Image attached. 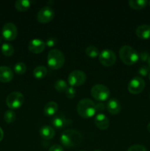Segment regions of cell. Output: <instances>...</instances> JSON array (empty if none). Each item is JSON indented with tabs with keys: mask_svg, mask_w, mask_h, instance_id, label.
Wrapping results in <instances>:
<instances>
[{
	"mask_svg": "<svg viewBox=\"0 0 150 151\" xmlns=\"http://www.w3.org/2000/svg\"><path fill=\"white\" fill-rule=\"evenodd\" d=\"M82 142V136L76 130L69 129L63 132L60 137V142L66 147L78 146Z\"/></svg>",
	"mask_w": 150,
	"mask_h": 151,
	"instance_id": "cell-1",
	"label": "cell"
},
{
	"mask_svg": "<svg viewBox=\"0 0 150 151\" xmlns=\"http://www.w3.org/2000/svg\"><path fill=\"white\" fill-rule=\"evenodd\" d=\"M76 109L79 116L85 119L91 118L96 112V104L94 102L88 98H84L81 100L78 103Z\"/></svg>",
	"mask_w": 150,
	"mask_h": 151,
	"instance_id": "cell-2",
	"label": "cell"
},
{
	"mask_svg": "<svg viewBox=\"0 0 150 151\" xmlns=\"http://www.w3.org/2000/svg\"><path fill=\"white\" fill-rule=\"evenodd\" d=\"M119 57L124 64L131 66L135 64L139 60L138 52L129 45H124L119 50Z\"/></svg>",
	"mask_w": 150,
	"mask_h": 151,
	"instance_id": "cell-3",
	"label": "cell"
},
{
	"mask_svg": "<svg viewBox=\"0 0 150 151\" xmlns=\"http://www.w3.org/2000/svg\"><path fill=\"white\" fill-rule=\"evenodd\" d=\"M65 62V56L57 49L50 50L47 55V64L51 69H58L63 66Z\"/></svg>",
	"mask_w": 150,
	"mask_h": 151,
	"instance_id": "cell-4",
	"label": "cell"
},
{
	"mask_svg": "<svg viewBox=\"0 0 150 151\" xmlns=\"http://www.w3.org/2000/svg\"><path fill=\"white\" fill-rule=\"evenodd\" d=\"M91 96L98 101L103 102L108 100L110 96V91L107 86L101 84H96L91 88Z\"/></svg>",
	"mask_w": 150,
	"mask_h": 151,
	"instance_id": "cell-5",
	"label": "cell"
},
{
	"mask_svg": "<svg viewBox=\"0 0 150 151\" xmlns=\"http://www.w3.org/2000/svg\"><path fill=\"white\" fill-rule=\"evenodd\" d=\"M24 102V96L19 91H13L8 94L6 99V104L10 109H19Z\"/></svg>",
	"mask_w": 150,
	"mask_h": 151,
	"instance_id": "cell-6",
	"label": "cell"
},
{
	"mask_svg": "<svg viewBox=\"0 0 150 151\" xmlns=\"http://www.w3.org/2000/svg\"><path fill=\"white\" fill-rule=\"evenodd\" d=\"M86 81V75L82 70H74L68 77V83L71 86H79L85 83Z\"/></svg>",
	"mask_w": 150,
	"mask_h": 151,
	"instance_id": "cell-7",
	"label": "cell"
},
{
	"mask_svg": "<svg viewBox=\"0 0 150 151\" xmlns=\"http://www.w3.org/2000/svg\"><path fill=\"white\" fill-rule=\"evenodd\" d=\"M145 88V81L141 77H134L128 84V91L132 94H140Z\"/></svg>",
	"mask_w": 150,
	"mask_h": 151,
	"instance_id": "cell-8",
	"label": "cell"
},
{
	"mask_svg": "<svg viewBox=\"0 0 150 151\" xmlns=\"http://www.w3.org/2000/svg\"><path fill=\"white\" fill-rule=\"evenodd\" d=\"M100 63L104 66H111L114 65L116 61V55L114 52L111 50H104L100 52L99 55Z\"/></svg>",
	"mask_w": 150,
	"mask_h": 151,
	"instance_id": "cell-9",
	"label": "cell"
},
{
	"mask_svg": "<svg viewBox=\"0 0 150 151\" xmlns=\"http://www.w3.org/2000/svg\"><path fill=\"white\" fill-rule=\"evenodd\" d=\"M1 35H2L4 39L6 41H13L17 37V27L12 22H7L3 26L2 29H1Z\"/></svg>",
	"mask_w": 150,
	"mask_h": 151,
	"instance_id": "cell-10",
	"label": "cell"
},
{
	"mask_svg": "<svg viewBox=\"0 0 150 151\" xmlns=\"http://www.w3.org/2000/svg\"><path fill=\"white\" fill-rule=\"evenodd\" d=\"M54 17V11L49 5L44 6L38 11L37 19L40 23L45 24L51 22Z\"/></svg>",
	"mask_w": 150,
	"mask_h": 151,
	"instance_id": "cell-11",
	"label": "cell"
},
{
	"mask_svg": "<svg viewBox=\"0 0 150 151\" xmlns=\"http://www.w3.org/2000/svg\"><path fill=\"white\" fill-rule=\"evenodd\" d=\"M46 47V43L39 38H34L31 40L28 44V49L31 52L34 54H39L44 50Z\"/></svg>",
	"mask_w": 150,
	"mask_h": 151,
	"instance_id": "cell-12",
	"label": "cell"
},
{
	"mask_svg": "<svg viewBox=\"0 0 150 151\" xmlns=\"http://www.w3.org/2000/svg\"><path fill=\"white\" fill-rule=\"evenodd\" d=\"M71 119H67L64 117L62 114H57L54 116L51 119V123L53 126L55 127L56 128L61 129L66 127V125H71Z\"/></svg>",
	"mask_w": 150,
	"mask_h": 151,
	"instance_id": "cell-13",
	"label": "cell"
},
{
	"mask_svg": "<svg viewBox=\"0 0 150 151\" xmlns=\"http://www.w3.org/2000/svg\"><path fill=\"white\" fill-rule=\"evenodd\" d=\"M94 123L96 125L97 128L104 131V130L108 128L109 125H110V121H109L107 116L104 114H99L94 119Z\"/></svg>",
	"mask_w": 150,
	"mask_h": 151,
	"instance_id": "cell-14",
	"label": "cell"
},
{
	"mask_svg": "<svg viewBox=\"0 0 150 151\" xmlns=\"http://www.w3.org/2000/svg\"><path fill=\"white\" fill-rule=\"evenodd\" d=\"M13 78V72L9 66H0V81L2 83H8Z\"/></svg>",
	"mask_w": 150,
	"mask_h": 151,
	"instance_id": "cell-15",
	"label": "cell"
},
{
	"mask_svg": "<svg viewBox=\"0 0 150 151\" xmlns=\"http://www.w3.org/2000/svg\"><path fill=\"white\" fill-rule=\"evenodd\" d=\"M107 109L109 113L112 114H117L121 109L120 102L117 99H110L107 103Z\"/></svg>",
	"mask_w": 150,
	"mask_h": 151,
	"instance_id": "cell-16",
	"label": "cell"
},
{
	"mask_svg": "<svg viewBox=\"0 0 150 151\" xmlns=\"http://www.w3.org/2000/svg\"><path fill=\"white\" fill-rule=\"evenodd\" d=\"M135 33L137 36L141 39H149L150 38V25H140L137 27Z\"/></svg>",
	"mask_w": 150,
	"mask_h": 151,
	"instance_id": "cell-17",
	"label": "cell"
},
{
	"mask_svg": "<svg viewBox=\"0 0 150 151\" xmlns=\"http://www.w3.org/2000/svg\"><path fill=\"white\" fill-rule=\"evenodd\" d=\"M39 134L40 136L44 139L49 140L54 137L55 131H54V128L52 127L49 126V125H44V126L41 128L39 131Z\"/></svg>",
	"mask_w": 150,
	"mask_h": 151,
	"instance_id": "cell-18",
	"label": "cell"
},
{
	"mask_svg": "<svg viewBox=\"0 0 150 151\" xmlns=\"http://www.w3.org/2000/svg\"><path fill=\"white\" fill-rule=\"evenodd\" d=\"M58 111V105L54 101H50L45 105L44 109V114L50 116L55 114Z\"/></svg>",
	"mask_w": 150,
	"mask_h": 151,
	"instance_id": "cell-19",
	"label": "cell"
},
{
	"mask_svg": "<svg viewBox=\"0 0 150 151\" xmlns=\"http://www.w3.org/2000/svg\"><path fill=\"white\" fill-rule=\"evenodd\" d=\"M32 1L29 0H17L15 2V7L19 11L24 12L29 8Z\"/></svg>",
	"mask_w": 150,
	"mask_h": 151,
	"instance_id": "cell-20",
	"label": "cell"
},
{
	"mask_svg": "<svg viewBox=\"0 0 150 151\" xmlns=\"http://www.w3.org/2000/svg\"><path fill=\"white\" fill-rule=\"evenodd\" d=\"M32 74L37 79H42L47 75V69L44 66H38L34 69Z\"/></svg>",
	"mask_w": 150,
	"mask_h": 151,
	"instance_id": "cell-21",
	"label": "cell"
},
{
	"mask_svg": "<svg viewBox=\"0 0 150 151\" xmlns=\"http://www.w3.org/2000/svg\"><path fill=\"white\" fill-rule=\"evenodd\" d=\"M148 4L146 0H129V5L134 10H141L144 8Z\"/></svg>",
	"mask_w": 150,
	"mask_h": 151,
	"instance_id": "cell-22",
	"label": "cell"
},
{
	"mask_svg": "<svg viewBox=\"0 0 150 151\" xmlns=\"http://www.w3.org/2000/svg\"><path fill=\"white\" fill-rule=\"evenodd\" d=\"M1 52L4 55L7 56H11L13 55V53H14V47L12 44H9V43H4V44L1 45Z\"/></svg>",
	"mask_w": 150,
	"mask_h": 151,
	"instance_id": "cell-23",
	"label": "cell"
},
{
	"mask_svg": "<svg viewBox=\"0 0 150 151\" xmlns=\"http://www.w3.org/2000/svg\"><path fill=\"white\" fill-rule=\"evenodd\" d=\"M68 88L67 83L63 80H58L54 83V88L59 92H65Z\"/></svg>",
	"mask_w": 150,
	"mask_h": 151,
	"instance_id": "cell-24",
	"label": "cell"
},
{
	"mask_svg": "<svg viewBox=\"0 0 150 151\" xmlns=\"http://www.w3.org/2000/svg\"><path fill=\"white\" fill-rule=\"evenodd\" d=\"M85 53L90 58H96L100 54L99 49L95 46H88L85 50Z\"/></svg>",
	"mask_w": 150,
	"mask_h": 151,
	"instance_id": "cell-25",
	"label": "cell"
},
{
	"mask_svg": "<svg viewBox=\"0 0 150 151\" xmlns=\"http://www.w3.org/2000/svg\"><path fill=\"white\" fill-rule=\"evenodd\" d=\"M16 118V114L13 111L8 110L4 113V120L7 123H12L15 121Z\"/></svg>",
	"mask_w": 150,
	"mask_h": 151,
	"instance_id": "cell-26",
	"label": "cell"
},
{
	"mask_svg": "<svg viewBox=\"0 0 150 151\" xmlns=\"http://www.w3.org/2000/svg\"><path fill=\"white\" fill-rule=\"evenodd\" d=\"M14 71L18 75H23L26 71V66L23 62L16 63L14 66Z\"/></svg>",
	"mask_w": 150,
	"mask_h": 151,
	"instance_id": "cell-27",
	"label": "cell"
},
{
	"mask_svg": "<svg viewBox=\"0 0 150 151\" xmlns=\"http://www.w3.org/2000/svg\"><path fill=\"white\" fill-rule=\"evenodd\" d=\"M65 94H66V96L69 99H73L76 97V91L74 87L70 86L66 89V91H65Z\"/></svg>",
	"mask_w": 150,
	"mask_h": 151,
	"instance_id": "cell-28",
	"label": "cell"
},
{
	"mask_svg": "<svg viewBox=\"0 0 150 151\" xmlns=\"http://www.w3.org/2000/svg\"><path fill=\"white\" fill-rule=\"evenodd\" d=\"M150 72V67L149 66H146V65H144V66H141V67L138 69V73L143 77H146L147 75H149Z\"/></svg>",
	"mask_w": 150,
	"mask_h": 151,
	"instance_id": "cell-29",
	"label": "cell"
},
{
	"mask_svg": "<svg viewBox=\"0 0 150 151\" xmlns=\"http://www.w3.org/2000/svg\"><path fill=\"white\" fill-rule=\"evenodd\" d=\"M127 151H147L146 147L142 145H134L128 148Z\"/></svg>",
	"mask_w": 150,
	"mask_h": 151,
	"instance_id": "cell-30",
	"label": "cell"
},
{
	"mask_svg": "<svg viewBox=\"0 0 150 151\" xmlns=\"http://www.w3.org/2000/svg\"><path fill=\"white\" fill-rule=\"evenodd\" d=\"M57 42H58L57 38H54V37H51V38H48L46 40V45L48 47H55Z\"/></svg>",
	"mask_w": 150,
	"mask_h": 151,
	"instance_id": "cell-31",
	"label": "cell"
},
{
	"mask_svg": "<svg viewBox=\"0 0 150 151\" xmlns=\"http://www.w3.org/2000/svg\"><path fill=\"white\" fill-rule=\"evenodd\" d=\"M149 54L148 52L146 51H144L141 52V54L139 55V58L141 59V61H148L149 60Z\"/></svg>",
	"mask_w": 150,
	"mask_h": 151,
	"instance_id": "cell-32",
	"label": "cell"
},
{
	"mask_svg": "<svg viewBox=\"0 0 150 151\" xmlns=\"http://www.w3.org/2000/svg\"><path fill=\"white\" fill-rule=\"evenodd\" d=\"M49 151H64L63 147L60 145H54L51 146Z\"/></svg>",
	"mask_w": 150,
	"mask_h": 151,
	"instance_id": "cell-33",
	"label": "cell"
},
{
	"mask_svg": "<svg viewBox=\"0 0 150 151\" xmlns=\"http://www.w3.org/2000/svg\"><path fill=\"white\" fill-rule=\"evenodd\" d=\"M105 109V106L103 103H99L98 104H96V112L97 111H101L104 109Z\"/></svg>",
	"mask_w": 150,
	"mask_h": 151,
	"instance_id": "cell-34",
	"label": "cell"
},
{
	"mask_svg": "<svg viewBox=\"0 0 150 151\" xmlns=\"http://www.w3.org/2000/svg\"><path fill=\"white\" fill-rule=\"evenodd\" d=\"M3 137H4V132H3L2 128L0 127V142L3 139Z\"/></svg>",
	"mask_w": 150,
	"mask_h": 151,
	"instance_id": "cell-35",
	"label": "cell"
},
{
	"mask_svg": "<svg viewBox=\"0 0 150 151\" xmlns=\"http://www.w3.org/2000/svg\"><path fill=\"white\" fill-rule=\"evenodd\" d=\"M146 128H147V131H148L150 133V122H149V123L148 124V125H147V127H146Z\"/></svg>",
	"mask_w": 150,
	"mask_h": 151,
	"instance_id": "cell-36",
	"label": "cell"
},
{
	"mask_svg": "<svg viewBox=\"0 0 150 151\" xmlns=\"http://www.w3.org/2000/svg\"><path fill=\"white\" fill-rule=\"evenodd\" d=\"M148 64H149V66L150 67V56L149 58V60H148Z\"/></svg>",
	"mask_w": 150,
	"mask_h": 151,
	"instance_id": "cell-37",
	"label": "cell"
},
{
	"mask_svg": "<svg viewBox=\"0 0 150 151\" xmlns=\"http://www.w3.org/2000/svg\"><path fill=\"white\" fill-rule=\"evenodd\" d=\"M94 151H102V150H95Z\"/></svg>",
	"mask_w": 150,
	"mask_h": 151,
	"instance_id": "cell-38",
	"label": "cell"
},
{
	"mask_svg": "<svg viewBox=\"0 0 150 151\" xmlns=\"http://www.w3.org/2000/svg\"><path fill=\"white\" fill-rule=\"evenodd\" d=\"M149 80H150V72H149Z\"/></svg>",
	"mask_w": 150,
	"mask_h": 151,
	"instance_id": "cell-39",
	"label": "cell"
},
{
	"mask_svg": "<svg viewBox=\"0 0 150 151\" xmlns=\"http://www.w3.org/2000/svg\"><path fill=\"white\" fill-rule=\"evenodd\" d=\"M1 38H0V43H1Z\"/></svg>",
	"mask_w": 150,
	"mask_h": 151,
	"instance_id": "cell-40",
	"label": "cell"
},
{
	"mask_svg": "<svg viewBox=\"0 0 150 151\" xmlns=\"http://www.w3.org/2000/svg\"><path fill=\"white\" fill-rule=\"evenodd\" d=\"M149 100H150V93H149Z\"/></svg>",
	"mask_w": 150,
	"mask_h": 151,
	"instance_id": "cell-41",
	"label": "cell"
},
{
	"mask_svg": "<svg viewBox=\"0 0 150 151\" xmlns=\"http://www.w3.org/2000/svg\"><path fill=\"white\" fill-rule=\"evenodd\" d=\"M149 5H150V1H149Z\"/></svg>",
	"mask_w": 150,
	"mask_h": 151,
	"instance_id": "cell-42",
	"label": "cell"
},
{
	"mask_svg": "<svg viewBox=\"0 0 150 151\" xmlns=\"http://www.w3.org/2000/svg\"><path fill=\"white\" fill-rule=\"evenodd\" d=\"M81 151H85V150H81Z\"/></svg>",
	"mask_w": 150,
	"mask_h": 151,
	"instance_id": "cell-43",
	"label": "cell"
}]
</instances>
